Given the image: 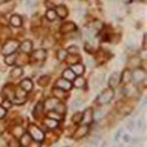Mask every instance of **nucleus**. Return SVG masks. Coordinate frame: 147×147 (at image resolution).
Returning <instances> with one entry per match:
<instances>
[{"label": "nucleus", "mask_w": 147, "mask_h": 147, "mask_svg": "<svg viewBox=\"0 0 147 147\" xmlns=\"http://www.w3.org/2000/svg\"><path fill=\"white\" fill-rule=\"evenodd\" d=\"M114 98V91L112 88H106L102 91L96 98V104L98 105H106L108 102H111Z\"/></svg>", "instance_id": "obj_1"}, {"label": "nucleus", "mask_w": 147, "mask_h": 147, "mask_svg": "<svg viewBox=\"0 0 147 147\" xmlns=\"http://www.w3.org/2000/svg\"><path fill=\"white\" fill-rule=\"evenodd\" d=\"M28 132H30V137H31L34 141L40 142V141L44 140V132H42L40 128H38L36 126H34V125H30V127H28Z\"/></svg>", "instance_id": "obj_2"}, {"label": "nucleus", "mask_w": 147, "mask_h": 147, "mask_svg": "<svg viewBox=\"0 0 147 147\" xmlns=\"http://www.w3.org/2000/svg\"><path fill=\"white\" fill-rule=\"evenodd\" d=\"M18 47H19V42H18V41H16V40H9V41H7V42L4 45L1 52H3V54H5V55H9V54H13V53L17 51Z\"/></svg>", "instance_id": "obj_3"}, {"label": "nucleus", "mask_w": 147, "mask_h": 147, "mask_svg": "<svg viewBox=\"0 0 147 147\" xmlns=\"http://www.w3.org/2000/svg\"><path fill=\"white\" fill-rule=\"evenodd\" d=\"M145 77H146V72L144 69H141V68H138V69H136V71L132 73V80L134 82L142 81L145 79Z\"/></svg>", "instance_id": "obj_4"}, {"label": "nucleus", "mask_w": 147, "mask_h": 147, "mask_svg": "<svg viewBox=\"0 0 147 147\" xmlns=\"http://www.w3.org/2000/svg\"><path fill=\"white\" fill-rule=\"evenodd\" d=\"M119 82H120V74L118 72H114L113 74L109 77V80H108V84H109V87H111L112 90L113 88H115L118 85H119Z\"/></svg>", "instance_id": "obj_5"}, {"label": "nucleus", "mask_w": 147, "mask_h": 147, "mask_svg": "<svg viewBox=\"0 0 147 147\" xmlns=\"http://www.w3.org/2000/svg\"><path fill=\"white\" fill-rule=\"evenodd\" d=\"M57 87L61 88V90H65V91H68L72 87V84H71V81H68L66 79H59L57 81Z\"/></svg>", "instance_id": "obj_6"}, {"label": "nucleus", "mask_w": 147, "mask_h": 147, "mask_svg": "<svg viewBox=\"0 0 147 147\" xmlns=\"http://www.w3.org/2000/svg\"><path fill=\"white\" fill-rule=\"evenodd\" d=\"M87 133H88V127H87V125H84V126H81L77 129V132L74 133L73 137H74L76 139H80V138H84Z\"/></svg>", "instance_id": "obj_7"}, {"label": "nucleus", "mask_w": 147, "mask_h": 147, "mask_svg": "<svg viewBox=\"0 0 147 147\" xmlns=\"http://www.w3.org/2000/svg\"><path fill=\"white\" fill-rule=\"evenodd\" d=\"M82 121H84V124L85 125H88V124H91L92 122V120H93V112L91 111L90 108H87L86 111L84 112V114H82Z\"/></svg>", "instance_id": "obj_8"}, {"label": "nucleus", "mask_w": 147, "mask_h": 147, "mask_svg": "<svg viewBox=\"0 0 147 147\" xmlns=\"http://www.w3.org/2000/svg\"><path fill=\"white\" fill-rule=\"evenodd\" d=\"M45 58H46L45 50H38L34 53H32V59L35 61H42V60H45Z\"/></svg>", "instance_id": "obj_9"}, {"label": "nucleus", "mask_w": 147, "mask_h": 147, "mask_svg": "<svg viewBox=\"0 0 147 147\" xmlns=\"http://www.w3.org/2000/svg\"><path fill=\"white\" fill-rule=\"evenodd\" d=\"M131 81H132V72L128 71V69L124 71V73H122V76H121V82L125 84V85H127V84H129Z\"/></svg>", "instance_id": "obj_10"}, {"label": "nucleus", "mask_w": 147, "mask_h": 147, "mask_svg": "<svg viewBox=\"0 0 147 147\" xmlns=\"http://www.w3.org/2000/svg\"><path fill=\"white\" fill-rule=\"evenodd\" d=\"M13 7H14L13 3H4V4L0 5V13L5 14L7 12H9L11 9H13Z\"/></svg>", "instance_id": "obj_11"}, {"label": "nucleus", "mask_w": 147, "mask_h": 147, "mask_svg": "<svg viewBox=\"0 0 147 147\" xmlns=\"http://www.w3.org/2000/svg\"><path fill=\"white\" fill-rule=\"evenodd\" d=\"M77 26L74 25L73 22H67V24H64L63 26H61L60 31L63 33H66V32H72V31H76Z\"/></svg>", "instance_id": "obj_12"}, {"label": "nucleus", "mask_w": 147, "mask_h": 147, "mask_svg": "<svg viewBox=\"0 0 147 147\" xmlns=\"http://www.w3.org/2000/svg\"><path fill=\"white\" fill-rule=\"evenodd\" d=\"M58 104H59V100H58V99H55V98H53V99H48V100H46L45 106H46V108H47V109H50V111H52V109H54V107H55Z\"/></svg>", "instance_id": "obj_13"}, {"label": "nucleus", "mask_w": 147, "mask_h": 147, "mask_svg": "<svg viewBox=\"0 0 147 147\" xmlns=\"http://www.w3.org/2000/svg\"><path fill=\"white\" fill-rule=\"evenodd\" d=\"M9 22H11V25L12 26H14V27H19V26H21V24H22V20H21V18L19 17V16H12L11 17V20H9Z\"/></svg>", "instance_id": "obj_14"}, {"label": "nucleus", "mask_w": 147, "mask_h": 147, "mask_svg": "<svg viewBox=\"0 0 147 147\" xmlns=\"http://www.w3.org/2000/svg\"><path fill=\"white\" fill-rule=\"evenodd\" d=\"M72 72L74 73V74H77V76H81L82 73L85 72V67H84V65H81V64L73 65V66H72Z\"/></svg>", "instance_id": "obj_15"}, {"label": "nucleus", "mask_w": 147, "mask_h": 147, "mask_svg": "<svg viewBox=\"0 0 147 147\" xmlns=\"http://www.w3.org/2000/svg\"><path fill=\"white\" fill-rule=\"evenodd\" d=\"M55 13H57V16H59L60 18H65L66 16H67V13H68V11H67V8L65 7V6H58L57 7V9H55Z\"/></svg>", "instance_id": "obj_16"}, {"label": "nucleus", "mask_w": 147, "mask_h": 147, "mask_svg": "<svg viewBox=\"0 0 147 147\" xmlns=\"http://www.w3.org/2000/svg\"><path fill=\"white\" fill-rule=\"evenodd\" d=\"M21 87L25 90V92H28L33 88V82L30 79H25V80L21 81Z\"/></svg>", "instance_id": "obj_17"}, {"label": "nucleus", "mask_w": 147, "mask_h": 147, "mask_svg": "<svg viewBox=\"0 0 147 147\" xmlns=\"http://www.w3.org/2000/svg\"><path fill=\"white\" fill-rule=\"evenodd\" d=\"M21 51L22 52H25V53H30L31 50H32V42L30 40H25L22 44H21Z\"/></svg>", "instance_id": "obj_18"}, {"label": "nucleus", "mask_w": 147, "mask_h": 147, "mask_svg": "<svg viewBox=\"0 0 147 147\" xmlns=\"http://www.w3.org/2000/svg\"><path fill=\"white\" fill-rule=\"evenodd\" d=\"M31 141H32V138L30 137V134H24V136L20 138V144L22 147H27Z\"/></svg>", "instance_id": "obj_19"}, {"label": "nucleus", "mask_w": 147, "mask_h": 147, "mask_svg": "<svg viewBox=\"0 0 147 147\" xmlns=\"http://www.w3.org/2000/svg\"><path fill=\"white\" fill-rule=\"evenodd\" d=\"M104 79H105L104 73H98V74L94 76V85L95 86H100V85L102 84V81H104Z\"/></svg>", "instance_id": "obj_20"}, {"label": "nucleus", "mask_w": 147, "mask_h": 147, "mask_svg": "<svg viewBox=\"0 0 147 147\" xmlns=\"http://www.w3.org/2000/svg\"><path fill=\"white\" fill-rule=\"evenodd\" d=\"M45 125L48 127V128H57L58 127V121L57 120H53L51 118H48L45 120Z\"/></svg>", "instance_id": "obj_21"}, {"label": "nucleus", "mask_w": 147, "mask_h": 147, "mask_svg": "<svg viewBox=\"0 0 147 147\" xmlns=\"http://www.w3.org/2000/svg\"><path fill=\"white\" fill-rule=\"evenodd\" d=\"M21 74H22V68L21 67H16L11 72V77L12 78H19Z\"/></svg>", "instance_id": "obj_22"}, {"label": "nucleus", "mask_w": 147, "mask_h": 147, "mask_svg": "<svg viewBox=\"0 0 147 147\" xmlns=\"http://www.w3.org/2000/svg\"><path fill=\"white\" fill-rule=\"evenodd\" d=\"M74 73L72 72V69H66L65 72H64V79H66V80H73L74 79Z\"/></svg>", "instance_id": "obj_23"}, {"label": "nucleus", "mask_w": 147, "mask_h": 147, "mask_svg": "<svg viewBox=\"0 0 147 147\" xmlns=\"http://www.w3.org/2000/svg\"><path fill=\"white\" fill-rule=\"evenodd\" d=\"M85 84H86V82H85V79L81 78V77H79V78H77V79L74 80V84H73V85H74L76 87L80 88V87H84V86H85Z\"/></svg>", "instance_id": "obj_24"}, {"label": "nucleus", "mask_w": 147, "mask_h": 147, "mask_svg": "<svg viewBox=\"0 0 147 147\" xmlns=\"http://www.w3.org/2000/svg\"><path fill=\"white\" fill-rule=\"evenodd\" d=\"M46 18H47L48 20H51V21L55 20V18H57L55 11H53V9H48V11H47V13H46Z\"/></svg>", "instance_id": "obj_25"}, {"label": "nucleus", "mask_w": 147, "mask_h": 147, "mask_svg": "<svg viewBox=\"0 0 147 147\" xmlns=\"http://www.w3.org/2000/svg\"><path fill=\"white\" fill-rule=\"evenodd\" d=\"M5 63L7 65H12L16 63V54H11V55H6L5 58Z\"/></svg>", "instance_id": "obj_26"}, {"label": "nucleus", "mask_w": 147, "mask_h": 147, "mask_svg": "<svg viewBox=\"0 0 147 147\" xmlns=\"http://www.w3.org/2000/svg\"><path fill=\"white\" fill-rule=\"evenodd\" d=\"M48 81H50V77L44 76V77L39 78V80H38V84L40 85V86H46V85L48 84Z\"/></svg>", "instance_id": "obj_27"}, {"label": "nucleus", "mask_w": 147, "mask_h": 147, "mask_svg": "<svg viewBox=\"0 0 147 147\" xmlns=\"http://www.w3.org/2000/svg\"><path fill=\"white\" fill-rule=\"evenodd\" d=\"M81 105H82V100L78 98V99H74V100H73L71 107H72V109H77V108H79Z\"/></svg>", "instance_id": "obj_28"}, {"label": "nucleus", "mask_w": 147, "mask_h": 147, "mask_svg": "<svg viewBox=\"0 0 147 147\" xmlns=\"http://www.w3.org/2000/svg\"><path fill=\"white\" fill-rule=\"evenodd\" d=\"M54 109L57 111V113H59V114H61V115L65 113V106H64V105H61L60 102L54 107Z\"/></svg>", "instance_id": "obj_29"}, {"label": "nucleus", "mask_w": 147, "mask_h": 147, "mask_svg": "<svg viewBox=\"0 0 147 147\" xmlns=\"http://www.w3.org/2000/svg\"><path fill=\"white\" fill-rule=\"evenodd\" d=\"M53 94L55 95V96H58V100L59 99H63V98H65V93L61 91V90H53Z\"/></svg>", "instance_id": "obj_30"}, {"label": "nucleus", "mask_w": 147, "mask_h": 147, "mask_svg": "<svg viewBox=\"0 0 147 147\" xmlns=\"http://www.w3.org/2000/svg\"><path fill=\"white\" fill-rule=\"evenodd\" d=\"M12 134L17 138H20V134H22V128L21 127H14V129L12 131Z\"/></svg>", "instance_id": "obj_31"}, {"label": "nucleus", "mask_w": 147, "mask_h": 147, "mask_svg": "<svg viewBox=\"0 0 147 147\" xmlns=\"http://www.w3.org/2000/svg\"><path fill=\"white\" fill-rule=\"evenodd\" d=\"M66 58H67V51H65V50L59 51V53H58V59L59 60H65Z\"/></svg>", "instance_id": "obj_32"}, {"label": "nucleus", "mask_w": 147, "mask_h": 147, "mask_svg": "<svg viewBox=\"0 0 147 147\" xmlns=\"http://www.w3.org/2000/svg\"><path fill=\"white\" fill-rule=\"evenodd\" d=\"M102 117H105V112H102V111H96L93 114V119H95V120H100Z\"/></svg>", "instance_id": "obj_33"}, {"label": "nucleus", "mask_w": 147, "mask_h": 147, "mask_svg": "<svg viewBox=\"0 0 147 147\" xmlns=\"http://www.w3.org/2000/svg\"><path fill=\"white\" fill-rule=\"evenodd\" d=\"M48 117H50L51 119H53V120H61V118H63V115L61 114H55V113H53V112H50L48 113Z\"/></svg>", "instance_id": "obj_34"}, {"label": "nucleus", "mask_w": 147, "mask_h": 147, "mask_svg": "<svg viewBox=\"0 0 147 147\" xmlns=\"http://www.w3.org/2000/svg\"><path fill=\"white\" fill-rule=\"evenodd\" d=\"M78 51H79V48L77 46H71L67 48V53H69V54H76V53H78Z\"/></svg>", "instance_id": "obj_35"}, {"label": "nucleus", "mask_w": 147, "mask_h": 147, "mask_svg": "<svg viewBox=\"0 0 147 147\" xmlns=\"http://www.w3.org/2000/svg\"><path fill=\"white\" fill-rule=\"evenodd\" d=\"M41 111H42V105H41V104L36 105L35 111H34V115H35V117H38V114L40 115V114H41Z\"/></svg>", "instance_id": "obj_36"}, {"label": "nucleus", "mask_w": 147, "mask_h": 147, "mask_svg": "<svg viewBox=\"0 0 147 147\" xmlns=\"http://www.w3.org/2000/svg\"><path fill=\"white\" fill-rule=\"evenodd\" d=\"M81 118H82V114L81 113H77V114H74L73 115V122H80L81 121Z\"/></svg>", "instance_id": "obj_37"}, {"label": "nucleus", "mask_w": 147, "mask_h": 147, "mask_svg": "<svg viewBox=\"0 0 147 147\" xmlns=\"http://www.w3.org/2000/svg\"><path fill=\"white\" fill-rule=\"evenodd\" d=\"M36 1H38V0H25V5L27 7H33L36 4Z\"/></svg>", "instance_id": "obj_38"}, {"label": "nucleus", "mask_w": 147, "mask_h": 147, "mask_svg": "<svg viewBox=\"0 0 147 147\" xmlns=\"http://www.w3.org/2000/svg\"><path fill=\"white\" fill-rule=\"evenodd\" d=\"M0 147H8V142L5 138H0Z\"/></svg>", "instance_id": "obj_39"}, {"label": "nucleus", "mask_w": 147, "mask_h": 147, "mask_svg": "<svg viewBox=\"0 0 147 147\" xmlns=\"http://www.w3.org/2000/svg\"><path fill=\"white\" fill-rule=\"evenodd\" d=\"M6 115V109L4 108V107H1V106H0V119H1V118H4Z\"/></svg>", "instance_id": "obj_40"}, {"label": "nucleus", "mask_w": 147, "mask_h": 147, "mask_svg": "<svg viewBox=\"0 0 147 147\" xmlns=\"http://www.w3.org/2000/svg\"><path fill=\"white\" fill-rule=\"evenodd\" d=\"M28 147H40V144H39L38 141H34V140H33V142H32V141L30 142Z\"/></svg>", "instance_id": "obj_41"}, {"label": "nucleus", "mask_w": 147, "mask_h": 147, "mask_svg": "<svg viewBox=\"0 0 147 147\" xmlns=\"http://www.w3.org/2000/svg\"><path fill=\"white\" fill-rule=\"evenodd\" d=\"M127 128H128L129 131H133V128H134V122H133V121H128V124H127Z\"/></svg>", "instance_id": "obj_42"}, {"label": "nucleus", "mask_w": 147, "mask_h": 147, "mask_svg": "<svg viewBox=\"0 0 147 147\" xmlns=\"http://www.w3.org/2000/svg\"><path fill=\"white\" fill-rule=\"evenodd\" d=\"M120 134H121V129H119V131L117 132V134H115V138H114V140H115V141H118V140H119Z\"/></svg>", "instance_id": "obj_43"}, {"label": "nucleus", "mask_w": 147, "mask_h": 147, "mask_svg": "<svg viewBox=\"0 0 147 147\" xmlns=\"http://www.w3.org/2000/svg\"><path fill=\"white\" fill-rule=\"evenodd\" d=\"M122 139H124L125 142H128L129 141V136H128V134H125V136L122 137Z\"/></svg>", "instance_id": "obj_44"}, {"label": "nucleus", "mask_w": 147, "mask_h": 147, "mask_svg": "<svg viewBox=\"0 0 147 147\" xmlns=\"http://www.w3.org/2000/svg\"><path fill=\"white\" fill-rule=\"evenodd\" d=\"M86 63H87V65H88L90 67H92V66H93V60H92V59H87Z\"/></svg>", "instance_id": "obj_45"}, {"label": "nucleus", "mask_w": 147, "mask_h": 147, "mask_svg": "<svg viewBox=\"0 0 147 147\" xmlns=\"http://www.w3.org/2000/svg\"><path fill=\"white\" fill-rule=\"evenodd\" d=\"M141 125H142V120L139 119V120H138V128H139V129H141Z\"/></svg>", "instance_id": "obj_46"}, {"label": "nucleus", "mask_w": 147, "mask_h": 147, "mask_svg": "<svg viewBox=\"0 0 147 147\" xmlns=\"http://www.w3.org/2000/svg\"><path fill=\"white\" fill-rule=\"evenodd\" d=\"M4 102V96L1 95V94H0V105H1Z\"/></svg>", "instance_id": "obj_47"}, {"label": "nucleus", "mask_w": 147, "mask_h": 147, "mask_svg": "<svg viewBox=\"0 0 147 147\" xmlns=\"http://www.w3.org/2000/svg\"><path fill=\"white\" fill-rule=\"evenodd\" d=\"M21 147H22V146H21Z\"/></svg>", "instance_id": "obj_48"}]
</instances>
